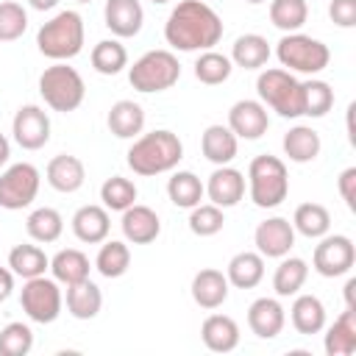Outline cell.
I'll return each instance as SVG.
<instances>
[{
  "mask_svg": "<svg viewBox=\"0 0 356 356\" xmlns=\"http://www.w3.org/2000/svg\"><path fill=\"white\" fill-rule=\"evenodd\" d=\"M253 242H256V248H259L261 256H267V259H284L292 250V245H295V228L284 217H270V220L259 222V228L253 234Z\"/></svg>",
  "mask_w": 356,
  "mask_h": 356,
  "instance_id": "obj_13",
  "label": "cell"
},
{
  "mask_svg": "<svg viewBox=\"0 0 356 356\" xmlns=\"http://www.w3.org/2000/svg\"><path fill=\"white\" fill-rule=\"evenodd\" d=\"M275 56L289 72H303V75H317L331 61L328 44H323L320 39H312L306 33H298V31L281 36Z\"/></svg>",
  "mask_w": 356,
  "mask_h": 356,
  "instance_id": "obj_7",
  "label": "cell"
},
{
  "mask_svg": "<svg viewBox=\"0 0 356 356\" xmlns=\"http://www.w3.org/2000/svg\"><path fill=\"white\" fill-rule=\"evenodd\" d=\"M39 95L44 97V103L53 111L67 114V111H75L83 103L86 86H83V78L75 67H67V64L56 61L53 67H47L39 75Z\"/></svg>",
  "mask_w": 356,
  "mask_h": 356,
  "instance_id": "obj_6",
  "label": "cell"
},
{
  "mask_svg": "<svg viewBox=\"0 0 356 356\" xmlns=\"http://www.w3.org/2000/svg\"><path fill=\"white\" fill-rule=\"evenodd\" d=\"M108 228H111V220H108V211L106 206H81L75 214H72V234L86 242V245H97L108 236Z\"/></svg>",
  "mask_w": 356,
  "mask_h": 356,
  "instance_id": "obj_20",
  "label": "cell"
},
{
  "mask_svg": "<svg viewBox=\"0 0 356 356\" xmlns=\"http://www.w3.org/2000/svg\"><path fill=\"white\" fill-rule=\"evenodd\" d=\"M209 200L220 209H228V206H236L245 195V175L228 164L217 167L211 175H209V184L203 186Z\"/></svg>",
  "mask_w": 356,
  "mask_h": 356,
  "instance_id": "obj_15",
  "label": "cell"
},
{
  "mask_svg": "<svg viewBox=\"0 0 356 356\" xmlns=\"http://www.w3.org/2000/svg\"><path fill=\"white\" fill-rule=\"evenodd\" d=\"M192 298L200 309H217L225 303L228 298V278L214 270V267H206L200 270L195 278H192Z\"/></svg>",
  "mask_w": 356,
  "mask_h": 356,
  "instance_id": "obj_22",
  "label": "cell"
},
{
  "mask_svg": "<svg viewBox=\"0 0 356 356\" xmlns=\"http://www.w3.org/2000/svg\"><path fill=\"white\" fill-rule=\"evenodd\" d=\"M100 306H103V292L89 278L67 286V312L75 320H92V317H97Z\"/></svg>",
  "mask_w": 356,
  "mask_h": 356,
  "instance_id": "obj_24",
  "label": "cell"
},
{
  "mask_svg": "<svg viewBox=\"0 0 356 356\" xmlns=\"http://www.w3.org/2000/svg\"><path fill=\"white\" fill-rule=\"evenodd\" d=\"M8 267H11L14 275L28 281V278L44 275V270H50V259L36 245H14L11 253H8Z\"/></svg>",
  "mask_w": 356,
  "mask_h": 356,
  "instance_id": "obj_31",
  "label": "cell"
},
{
  "mask_svg": "<svg viewBox=\"0 0 356 356\" xmlns=\"http://www.w3.org/2000/svg\"><path fill=\"white\" fill-rule=\"evenodd\" d=\"M120 225H122L125 239L134 242V245H147L161 234L159 214L150 206H139V203H134V206H128L122 211V222Z\"/></svg>",
  "mask_w": 356,
  "mask_h": 356,
  "instance_id": "obj_17",
  "label": "cell"
},
{
  "mask_svg": "<svg viewBox=\"0 0 356 356\" xmlns=\"http://www.w3.org/2000/svg\"><path fill=\"white\" fill-rule=\"evenodd\" d=\"M14 142L25 150H39L50 139V117L39 106H22L11 122Z\"/></svg>",
  "mask_w": 356,
  "mask_h": 356,
  "instance_id": "obj_12",
  "label": "cell"
},
{
  "mask_svg": "<svg viewBox=\"0 0 356 356\" xmlns=\"http://www.w3.org/2000/svg\"><path fill=\"white\" fill-rule=\"evenodd\" d=\"M345 309L356 312V278H348L345 284Z\"/></svg>",
  "mask_w": 356,
  "mask_h": 356,
  "instance_id": "obj_49",
  "label": "cell"
},
{
  "mask_svg": "<svg viewBox=\"0 0 356 356\" xmlns=\"http://www.w3.org/2000/svg\"><path fill=\"white\" fill-rule=\"evenodd\" d=\"M103 17H106V28L120 39L136 36L145 22V11L139 0H106Z\"/></svg>",
  "mask_w": 356,
  "mask_h": 356,
  "instance_id": "obj_16",
  "label": "cell"
},
{
  "mask_svg": "<svg viewBox=\"0 0 356 356\" xmlns=\"http://www.w3.org/2000/svg\"><path fill=\"white\" fill-rule=\"evenodd\" d=\"M222 209L214 206V203H197L192 206V214H189V231L197 234V236H214L222 231Z\"/></svg>",
  "mask_w": 356,
  "mask_h": 356,
  "instance_id": "obj_43",
  "label": "cell"
},
{
  "mask_svg": "<svg viewBox=\"0 0 356 356\" xmlns=\"http://www.w3.org/2000/svg\"><path fill=\"white\" fill-rule=\"evenodd\" d=\"M353 261H356V248L345 234L320 236V245L314 248V256H312V264L323 278H339L350 273Z\"/></svg>",
  "mask_w": 356,
  "mask_h": 356,
  "instance_id": "obj_11",
  "label": "cell"
},
{
  "mask_svg": "<svg viewBox=\"0 0 356 356\" xmlns=\"http://www.w3.org/2000/svg\"><path fill=\"white\" fill-rule=\"evenodd\" d=\"M270 58V44L264 36L259 33H245L234 42V50H231V61L242 70H259L264 67Z\"/></svg>",
  "mask_w": 356,
  "mask_h": 356,
  "instance_id": "obj_32",
  "label": "cell"
},
{
  "mask_svg": "<svg viewBox=\"0 0 356 356\" xmlns=\"http://www.w3.org/2000/svg\"><path fill=\"white\" fill-rule=\"evenodd\" d=\"M36 192H39V170L28 161L11 164L0 175V206L8 211L31 206L36 200Z\"/></svg>",
  "mask_w": 356,
  "mask_h": 356,
  "instance_id": "obj_10",
  "label": "cell"
},
{
  "mask_svg": "<svg viewBox=\"0 0 356 356\" xmlns=\"http://www.w3.org/2000/svg\"><path fill=\"white\" fill-rule=\"evenodd\" d=\"M309 6L306 0H273L270 3V22L286 33H295L306 25Z\"/></svg>",
  "mask_w": 356,
  "mask_h": 356,
  "instance_id": "obj_38",
  "label": "cell"
},
{
  "mask_svg": "<svg viewBox=\"0 0 356 356\" xmlns=\"http://www.w3.org/2000/svg\"><path fill=\"white\" fill-rule=\"evenodd\" d=\"M231 70H234L231 58L222 56V53H217V50H206V53H200V58L195 61V78H197L200 83H209V86H217V83L228 81Z\"/></svg>",
  "mask_w": 356,
  "mask_h": 356,
  "instance_id": "obj_40",
  "label": "cell"
},
{
  "mask_svg": "<svg viewBox=\"0 0 356 356\" xmlns=\"http://www.w3.org/2000/svg\"><path fill=\"white\" fill-rule=\"evenodd\" d=\"M339 195L350 211H356V167L339 172Z\"/></svg>",
  "mask_w": 356,
  "mask_h": 356,
  "instance_id": "obj_47",
  "label": "cell"
},
{
  "mask_svg": "<svg viewBox=\"0 0 356 356\" xmlns=\"http://www.w3.org/2000/svg\"><path fill=\"white\" fill-rule=\"evenodd\" d=\"M228 128L236 139H259L270 128V117L264 103L259 100H236L228 111Z\"/></svg>",
  "mask_w": 356,
  "mask_h": 356,
  "instance_id": "obj_14",
  "label": "cell"
},
{
  "mask_svg": "<svg viewBox=\"0 0 356 356\" xmlns=\"http://www.w3.org/2000/svg\"><path fill=\"white\" fill-rule=\"evenodd\" d=\"M245 3H253L256 6V3H264V0H245Z\"/></svg>",
  "mask_w": 356,
  "mask_h": 356,
  "instance_id": "obj_53",
  "label": "cell"
},
{
  "mask_svg": "<svg viewBox=\"0 0 356 356\" xmlns=\"http://www.w3.org/2000/svg\"><path fill=\"white\" fill-rule=\"evenodd\" d=\"M334 106V89L325 81H306L303 83V114L306 117H325Z\"/></svg>",
  "mask_w": 356,
  "mask_h": 356,
  "instance_id": "obj_42",
  "label": "cell"
},
{
  "mask_svg": "<svg viewBox=\"0 0 356 356\" xmlns=\"http://www.w3.org/2000/svg\"><path fill=\"white\" fill-rule=\"evenodd\" d=\"M95 267H97V273L103 278H120V275H125L128 267H131V250H128V245L120 242V239H111V242L103 239V248L97 250Z\"/></svg>",
  "mask_w": 356,
  "mask_h": 356,
  "instance_id": "obj_36",
  "label": "cell"
},
{
  "mask_svg": "<svg viewBox=\"0 0 356 356\" xmlns=\"http://www.w3.org/2000/svg\"><path fill=\"white\" fill-rule=\"evenodd\" d=\"M92 67L100 75H117L122 67H128V50L117 39H103L92 47Z\"/></svg>",
  "mask_w": 356,
  "mask_h": 356,
  "instance_id": "obj_39",
  "label": "cell"
},
{
  "mask_svg": "<svg viewBox=\"0 0 356 356\" xmlns=\"http://www.w3.org/2000/svg\"><path fill=\"white\" fill-rule=\"evenodd\" d=\"M44 175H47V184H50L56 192L70 195V192H78V189L83 186L86 170H83V161H81L78 156L58 153V156H53V159H50V164H47Z\"/></svg>",
  "mask_w": 356,
  "mask_h": 356,
  "instance_id": "obj_19",
  "label": "cell"
},
{
  "mask_svg": "<svg viewBox=\"0 0 356 356\" xmlns=\"http://www.w3.org/2000/svg\"><path fill=\"white\" fill-rule=\"evenodd\" d=\"M50 273L58 284H78L89 278V259L78 248H64L50 259Z\"/></svg>",
  "mask_w": 356,
  "mask_h": 356,
  "instance_id": "obj_29",
  "label": "cell"
},
{
  "mask_svg": "<svg viewBox=\"0 0 356 356\" xmlns=\"http://www.w3.org/2000/svg\"><path fill=\"white\" fill-rule=\"evenodd\" d=\"M28 28V14L19 3L3 0L0 3V42H14L25 33Z\"/></svg>",
  "mask_w": 356,
  "mask_h": 356,
  "instance_id": "obj_45",
  "label": "cell"
},
{
  "mask_svg": "<svg viewBox=\"0 0 356 356\" xmlns=\"http://www.w3.org/2000/svg\"><path fill=\"white\" fill-rule=\"evenodd\" d=\"M292 325L298 334H320L325 325V306L314 295H298L292 303Z\"/></svg>",
  "mask_w": 356,
  "mask_h": 356,
  "instance_id": "obj_30",
  "label": "cell"
},
{
  "mask_svg": "<svg viewBox=\"0 0 356 356\" xmlns=\"http://www.w3.org/2000/svg\"><path fill=\"white\" fill-rule=\"evenodd\" d=\"M100 200L111 211H125L128 206L136 203V186H134V181H128L122 175H111L100 186Z\"/></svg>",
  "mask_w": 356,
  "mask_h": 356,
  "instance_id": "obj_41",
  "label": "cell"
},
{
  "mask_svg": "<svg viewBox=\"0 0 356 356\" xmlns=\"http://www.w3.org/2000/svg\"><path fill=\"white\" fill-rule=\"evenodd\" d=\"M78 3H92V0H78Z\"/></svg>",
  "mask_w": 356,
  "mask_h": 356,
  "instance_id": "obj_54",
  "label": "cell"
},
{
  "mask_svg": "<svg viewBox=\"0 0 356 356\" xmlns=\"http://www.w3.org/2000/svg\"><path fill=\"white\" fill-rule=\"evenodd\" d=\"M108 131L117 136V139H134L142 134L145 128V111L139 103L134 100H117L111 108H108Z\"/></svg>",
  "mask_w": 356,
  "mask_h": 356,
  "instance_id": "obj_23",
  "label": "cell"
},
{
  "mask_svg": "<svg viewBox=\"0 0 356 356\" xmlns=\"http://www.w3.org/2000/svg\"><path fill=\"white\" fill-rule=\"evenodd\" d=\"M306 275H309V264L298 256L292 259H284L278 267H275V275H273V289L278 298H289V295H298V289L306 284Z\"/></svg>",
  "mask_w": 356,
  "mask_h": 356,
  "instance_id": "obj_37",
  "label": "cell"
},
{
  "mask_svg": "<svg viewBox=\"0 0 356 356\" xmlns=\"http://www.w3.org/2000/svg\"><path fill=\"white\" fill-rule=\"evenodd\" d=\"M256 92L281 117H303V83L289 70H264L256 78Z\"/></svg>",
  "mask_w": 356,
  "mask_h": 356,
  "instance_id": "obj_5",
  "label": "cell"
},
{
  "mask_svg": "<svg viewBox=\"0 0 356 356\" xmlns=\"http://www.w3.org/2000/svg\"><path fill=\"white\" fill-rule=\"evenodd\" d=\"M8 156H11V145H8V139L0 134V167L8 161Z\"/></svg>",
  "mask_w": 356,
  "mask_h": 356,
  "instance_id": "obj_51",
  "label": "cell"
},
{
  "mask_svg": "<svg viewBox=\"0 0 356 356\" xmlns=\"http://www.w3.org/2000/svg\"><path fill=\"white\" fill-rule=\"evenodd\" d=\"M25 231H28L31 239L47 245V242H56V239L61 236V231H64V220H61V214H58L56 209L42 206V209H33V211L28 214V220H25Z\"/></svg>",
  "mask_w": 356,
  "mask_h": 356,
  "instance_id": "obj_35",
  "label": "cell"
},
{
  "mask_svg": "<svg viewBox=\"0 0 356 356\" xmlns=\"http://www.w3.org/2000/svg\"><path fill=\"white\" fill-rule=\"evenodd\" d=\"M228 284H234L236 289H253L261 278H264V256L253 253V250H242L228 261V273H225Z\"/></svg>",
  "mask_w": 356,
  "mask_h": 356,
  "instance_id": "obj_26",
  "label": "cell"
},
{
  "mask_svg": "<svg viewBox=\"0 0 356 356\" xmlns=\"http://www.w3.org/2000/svg\"><path fill=\"white\" fill-rule=\"evenodd\" d=\"M150 3H156V6H161V3H170V0H150Z\"/></svg>",
  "mask_w": 356,
  "mask_h": 356,
  "instance_id": "obj_52",
  "label": "cell"
},
{
  "mask_svg": "<svg viewBox=\"0 0 356 356\" xmlns=\"http://www.w3.org/2000/svg\"><path fill=\"white\" fill-rule=\"evenodd\" d=\"M248 189H250V200L259 209H275L286 200L289 195V175H286V164L278 156H256L248 167Z\"/></svg>",
  "mask_w": 356,
  "mask_h": 356,
  "instance_id": "obj_4",
  "label": "cell"
},
{
  "mask_svg": "<svg viewBox=\"0 0 356 356\" xmlns=\"http://www.w3.org/2000/svg\"><path fill=\"white\" fill-rule=\"evenodd\" d=\"M292 228L309 239H320L328 234L331 228V214L325 206L320 203H300L295 209V217H292Z\"/></svg>",
  "mask_w": 356,
  "mask_h": 356,
  "instance_id": "obj_34",
  "label": "cell"
},
{
  "mask_svg": "<svg viewBox=\"0 0 356 356\" xmlns=\"http://www.w3.org/2000/svg\"><path fill=\"white\" fill-rule=\"evenodd\" d=\"M19 303H22V312L33 323H42V325L44 323H53L61 314V289H58V281L56 278H44V275L28 278L25 286H22Z\"/></svg>",
  "mask_w": 356,
  "mask_h": 356,
  "instance_id": "obj_9",
  "label": "cell"
},
{
  "mask_svg": "<svg viewBox=\"0 0 356 356\" xmlns=\"http://www.w3.org/2000/svg\"><path fill=\"white\" fill-rule=\"evenodd\" d=\"M200 337H203V345L214 353H228L239 345V325L234 317L228 314H209L203 320V328H200Z\"/></svg>",
  "mask_w": 356,
  "mask_h": 356,
  "instance_id": "obj_21",
  "label": "cell"
},
{
  "mask_svg": "<svg viewBox=\"0 0 356 356\" xmlns=\"http://www.w3.org/2000/svg\"><path fill=\"white\" fill-rule=\"evenodd\" d=\"M33 348V331L25 323H8L0 331V356H25Z\"/></svg>",
  "mask_w": 356,
  "mask_h": 356,
  "instance_id": "obj_44",
  "label": "cell"
},
{
  "mask_svg": "<svg viewBox=\"0 0 356 356\" xmlns=\"http://www.w3.org/2000/svg\"><path fill=\"white\" fill-rule=\"evenodd\" d=\"M320 134L309 125H295L284 134V153L289 156V161H298V164H306L312 159L320 156Z\"/></svg>",
  "mask_w": 356,
  "mask_h": 356,
  "instance_id": "obj_28",
  "label": "cell"
},
{
  "mask_svg": "<svg viewBox=\"0 0 356 356\" xmlns=\"http://www.w3.org/2000/svg\"><path fill=\"white\" fill-rule=\"evenodd\" d=\"M184 159V145L172 131H150L142 134L131 147H128V167L136 175H159L170 172L178 167Z\"/></svg>",
  "mask_w": 356,
  "mask_h": 356,
  "instance_id": "obj_2",
  "label": "cell"
},
{
  "mask_svg": "<svg viewBox=\"0 0 356 356\" xmlns=\"http://www.w3.org/2000/svg\"><path fill=\"white\" fill-rule=\"evenodd\" d=\"M328 17L339 28H353L356 25V0H331Z\"/></svg>",
  "mask_w": 356,
  "mask_h": 356,
  "instance_id": "obj_46",
  "label": "cell"
},
{
  "mask_svg": "<svg viewBox=\"0 0 356 356\" xmlns=\"http://www.w3.org/2000/svg\"><path fill=\"white\" fill-rule=\"evenodd\" d=\"M200 150L211 164L222 167V164L234 161V156H236V136H234V131L228 125H209L203 131Z\"/></svg>",
  "mask_w": 356,
  "mask_h": 356,
  "instance_id": "obj_25",
  "label": "cell"
},
{
  "mask_svg": "<svg viewBox=\"0 0 356 356\" xmlns=\"http://www.w3.org/2000/svg\"><path fill=\"white\" fill-rule=\"evenodd\" d=\"M325 353L328 356H350L356 350V312L345 309L334 325L325 331Z\"/></svg>",
  "mask_w": 356,
  "mask_h": 356,
  "instance_id": "obj_27",
  "label": "cell"
},
{
  "mask_svg": "<svg viewBox=\"0 0 356 356\" xmlns=\"http://www.w3.org/2000/svg\"><path fill=\"white\" fill-rule=\"evenodd\" d=\"M164 39L184 53L211 50L222 39V19L203 0H181L164 22Z\"/></svg>",
  "mask_w": 356,
  "mask_h": 356,
  "instance_id": "obj_1",
  "label": "cell"
},
{
  "mask_svg": "<svg viewBox=\"0 0 356 356\" xmlns=\"http://www.w3.org/2000/svg\"><path fill=\"white\" fill-rule=\"evenodd\" d=\"M11 289H14V273L6 270V267H0V303L11 295Z\"/></svg>",
  "mask_w": 356,
  "mask_h": 356,
  "instance_id": "obj_48",
  "label": "cell"
},
{
  "mask_svg": "<svg viewBox=\"0 0 356 356\" xmlns=\"http://www.w3.org/2000/svg\"><path fill=\"white\" fill-rule=\"evenodd\" d=\"M28 3H31V8H36V11H50V8L58 6V0H28Z\"/></svg>",
  "mask_w": 356,
  "mask_h": 356,
  "instance_id": "obj_50",
  "label": "cell"
},
{
  "mask_svg": "<svg viewBox=\"0 0 356 356\" xmlns=\"http://www.w3.org/2000/svg\"><path fill=\"white\" fill-rule=\"evenodd\" d=\"M284 323H286V314H284V306L275 298H259L248 309V325H250V331L259 339L278 337L281 328H284Z\"/></svg>",
  "mask_w": 356,
  "mask_h": 356,
  "instance_id": "obj_18",
  "label": "cell"
},
{
  "mask_svg": "<svg viewBox=\"0 0 356 356\" xmlns=\"http://www.w3.org/2000/svg\"><path fill=\"white\" fill-rule=\"evenodd\" d=\"M181 78V64L170 50H147L128 70V81L136 92H164Z\"/></svg>",
  "mask_w": 356,
  "mask_h": 356,
  "instance_id": "obj_8",
  "label": "cell"
},
{
  "mask_svg": "<svg viewBox=\"0 0 356 356\" xmlns=\"http://www.w3.org/2000/svg\"><path fill=\"white\" fill-rule=\"evenodd\" d=\"M167 195H170V200H172L178 209H192V206H197V203L203 200L206 189H203V184H200V178H197L195 172L178 170V172H172V178L167 181Z\"/></svg>",
  "mask_w": 356,
  "mask_h": 356,
  "instance_id": "obj_33",
  "label": "cell"
},
{
  "mask_svg": "<svg viewBox=\"0 0 356 356\" xmlns=\"http://www.w3.org/2000/svg\"><path fill=\"white\" fill-rule=\"evenodd\" d=\"M39 53L53 61L75 58L83 50V19L78 11H58L36 33Z\"/></svg>",
  "mask_w": 356,
  "mask_h": 356,
  "instance_id": "obj_3",
  "label": "cell"
}]
</instances>
